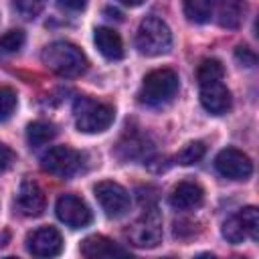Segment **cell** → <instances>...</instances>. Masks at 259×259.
Segmentation results:
<instances>
[{"instance_id": "12", "label": "cell", "mask_w": 259, "mask_h": 259, "mask_svg": "<svg viewBox=\"0 0 259 259\" xmlns=\"http://www.w3.org/2000/svg\"><path fill=\"white\" fill-rule=\"evenodd\" d=\"M231 91L227 89V85L223 81L217 83H208V85H200V105L212 113V115H223L231 109Z\"/></svg>"}, {"instance_id": "3", "label": "cell", "mask_w": 259, "mask_h": 259, "mask_svg": "<svg viewBox=\"0 0 259 259\" xmlns=\"http://www.w3.org/2000/svg\"><path fill=\"white\" fill-rule=\"evenodd\" d=\"M172 47V32L158 16H146L136 32V49L146 57H158Z\"/></svg>"}, {"instance_id": "7", "label": "cell", "mask_w": 259, "mask_h": 259, "mask_svg": "<svg viewBox=\"0 0 259 259\" xmlns=\"http://www.w3.org/2000/svg\"><path fill=\"white\" fill-rule=\"evenodd\" d=\"M93 192H95V198L101 206V210L107 214V217H121L127 212L130 208V192L113 182V180H101L93 186Z\"/></svg>"}, {"instance_id": "23", "label": "cell", "mask_w": 259, "mask_h": 259, "mask_svg": "<svg viewBox=\"0 0 259 259\" xmlns=\"http://www.w3.org/2000/svg\"><path fill=\"white\" fill-rule=\"evenodd\" d=\"M239 217L245 225V231H247V237L257 241L259 239V212L255 206H245L239 210Z\"/></svg>"}, {"instance_id": "13", "label": "cell", "mask_w": 259, "mask_h": 259, "mask_svg": "<svg viewBox=\"0 0 259 259\" xmlns=\"http://www.w3.org/2000/svg\"><path fill=\"white\" fill-rule=\"evenodd\" d=\"M204 200V190L198 182L192 180H182L174 186L172 194H170V204L176 210H192L198 208Z\"/></svg>"}, {"instance_id": "18", "label": "cell", "mask_w": 259, "mask_h": 259, "mask_svg": "<svg viewBox=\"0 0 259 259\" xmlns=\"http://www.w3.org/2000/svg\"><path fill=\"white\" fill-rule=\"evenodd\" d=\"M55 136H57V127H55L51 121L38 119V121L28 123V127H26V142H28L32 148H38V146L51 142Z\"/></svg>"}, {"instance_id": "20", "label": "cell", "mask_w": 259, "mask_h": 259, "mask_svg": "<svg viewBox=\"0 0 259 259\" xmlns=\"http://www.w3.org/2000/svg\"><path fill=\"white\" fill-rule=\"evenodd\" d=\"M221 233H223V237H225L229 243H233V245H239V243H243V241L247 239V231H245V225H243L239 212H235L233 217H229V219L223 223Z\"/></svg>"}, {"instance_id": "27", "label": "cell", "mask_w": 259, "mask_h": 259, "mask_svg": "<svg viewBox=\"0 0 259 259\" xmlns=\"http://www.w3.org/2000/svg\"><path fill=\"white\" fill-rule=\"evenodd\" d=\"M235 59H237L243 67H253V65L257 63L255 53H253L249 47H245V45H239V47L235 49Z\"/></svg>"}, {"instance_id": "2", "label": "cell", "mask_w": 259, "mask_h": 259, "mask_svg": "<svg viewBox=\"0 0 259 259\" xmlns=\"http://www.w3.org/2000/svg\"><path fill=\"white\" fill-rule=\"evenodd\" d=\"M73 115H75V125L79 132L101 134L113 123L115 109L109 103L95 101L91 97H77L73 105Z\"/></svg>"}, {"instance_id": "22", "label": "cell", "mask_w": 259, "mask_h": 259, "mask_svg": "<svg viewBox=\"0 0 259 259\" xmlns=\"http://www.w3.org/2000/svg\"><path fill=\"white\" fill-rule=\"evenodd\" d=\"M16 105H18L16 91L8 85H0V121H6L8 117H12Z\"/></svg>"}, {"instance_id": "8", "label": "cell", "mask_w": 259, "mask_h": 259, "mask_svg": "<svg viewBox=\"0 0 259 259\" xmlns=\"http://www.w3.org/2000/svg\"><path fill=\"white\" fill-rule=\"evenodd\" d=\"M214 170L229 180H247L253 174V162L245 152L225 148L214 158Z\"/></svg>"}, {"instance_id": "26", "label": "cell", "mask_w": 259, "mask_h": 259, "mask_svg": "<svg viewBox=\"0 0 259 259\" xmlns=\"http://www.w3.org/2000/svg\"><path fill=\"white\" fill-rule=\"evenodd\" d=\"M119 150L125 152L123 158H136V156H142L146 154L148 146H146V140L144 138H138V136H132L127 140V144H119Z\"/></svg>"}, {"instance_id": "11", "label": "cell", "mask_w": 259, "mask_h": 259, "mask_svg": "<svg viewBox=\"0 0 259 259\" xmlns=\"http://www.w3.org/2000/svg\"><path fill=\"white\" fill-rule=\"evenodd\" d=\"M14 206L24 217H40L47 206V196L40 184L32 178H24L14 196Z\"/></svg>"}, {"instance_id": "29", "label": "cell", "mask_w": 259, "mask_h": 259, "mask_svg": "<svg viewBox=\"0 0 259 259\" xmlns=\"http://www.w3.org/2000/svg\"><path fill=\"white\" fill-rule=\"evenodd\" d=\"M57 2L67 10H83L87 6V0H57Z\"/></svg>"}, {"instance_id": "17", "label": "cell", "mask_w": 259, "mask_h": 259, "mask_svg": "<svg viewBox=\"0 0 259 259\" xmlns=\"http://www.w3.org/2000/svg\"><path fill=\"white\" fill-rule=\"evenodd\" d=\"M184 16L194 24H204L212 18L214 0H182Z\"/></svg>"}, {"instance_id": "5", "label": "cell", "mask_w": 259, "mask_h": 259, "mask_svg": "<svg viewBox=\"0 0 259 259\" xmlns=\"http://www.w3.org/2000/svg\"><path fill=\"white\" fill-rule=\"evenodd\" d=\"M125 237L134 247H140V249L158 247L162 241V217L158 208L150 206L148 210H144V214L127 229Z\"/></svg>"}, {"instance_id": "16", "label": "cell", "mask_w": 259, "mask_h": 259, "mask_svg": "<svg viewBox=\"0 0 259 259\" xmlns=\"http://www.w3.org/2000/svg\"><path fill=\"white\" fill-rule=\"evenodd\" d=\"M247 4L243 0H221L217 10V20L223 28H239L245 20Z\"/></svg>"}, {"instance_id": "6", "label": "cell", "mask_w": 259, "mask_h": 259, "mask_svg": "<svg viewBox=\"0 0 259 259\" xmlns=\"http://www.w3.org/2000/svg\"><path fill=\"white\" fill-rule=\"evenodd\" d=\"M40 166L53 176L71 178L81 166V154L71 146H53L42 154Z\"/></svg>"}, {"instance_id": "25", "label": "cell", "mask_w": 259, "mask_h": 259, "mask_svg": "<svg viewBox=\"0 0 259 259\" xmlns=\"http://www.w3.org/2000/svg\"><path fill=\"white\" fill-rule=\"evenodd\" d=\"M45 6H47V0H14V10L26 20L36 18L45 10Z\"/></svg>"}, {"instance_id": "21", "label": "cell", "mask_w": 259, "mask_h": 259, "mask_svg": "<svg viewBox=\"0 0 259 259\" xmlns=\"http://www.w3.org/2000/svg\"><path fill=\"white\" fill-rule=\"evenodd\" d=\"M204 154H206V146H204V142L194 140V142L186 144V146L178 152L176 162H178V164H182V166H192V164L200 162V160L204 158Z\"/></svg>"}, {"instance_id": "10", "label": "cell", "mask_w": 259, "mask_h": 259, "mask_svg": "<svg viewBox=\"0 0 259 259\" xmlns=\"http://www.w3.org/2000/svg\"><path fill=\"white\" fill-rule=\"evenodd\" d=\"M26 251L34 257H57L63 251V237L55 227H38L26 235Z\"/></svg>"}, {"instance_id": "15", "label": "cell", "mask_w": 259, "mask_h": 259, "mask_svg": "<svg viewBox=\"0 0 259 259\" xmlns=\"http://www.w3.org/2000/svg\"><path fill=\"white\" fill-rule=\"evenodd\" d=\"M93 42L97 47V51L109 59V61H117L123 57V42H121V36L107 28V26H97L95 32H93Z\"/></svg>"}, {"instance_id": "28", "label": "cell", "mask_w": 259, "mask_h": 259, "mask_svg": "<svg viewBox=\"0 0 259 259\" xmlns=\"http://www.w3.org/2000/svg\"><path fill=\"white\" fill-rule=\"evenodd\" d=\"M14 160H16V154H14L6 144L0 142V172H2V170H8Z\"/></svg>"}, {"instance_id": "1", "label": "cell", "mask_w": 259, "mask_h": 259, "mask_svg": "<svg viewBox=\"0 0 259 259\" xmlns=\"http://www.w3.org/2000/svg\"><path fill=\"white\" fill-rule=\"evenodd\" d=\"M40 59L47 69H51L61 77H79L87 69L85 53L77 45L67 40H55L47 45L40 53Z\"/></svg>"}, {"instance_id": "9", "label": "cell", "mask_w": 259, "mask_h": 259, "mask_svg": "<svg viewBox=\"0 0 259 259\" xmlns=\"http://www.w3.org/2000/svg\"><path fill=\"white\" fill-rule=\"evenodd\" d=\"M55 212L59 221L71 229H83L93 221V214L87 202L75 194H61L55 202Z\"/></svg>"}, {"instance_id": "30", "label": "cell", "mask_w": 259, "mask_h": 259, "mask_svg": "<svg viewBox=\"0 0 259 259\" xmlns=\"http://www.w3.org/2000/svg\"><path fill=\"white\" fill-rule=\"evenodd\" d=\"M117 2H121V4H125V6H142L146 0H117Z\"/></svg>"}, {"instance_id": "4", "label": "cell", "mask_w": 259, "mask_h": 259, "mask_svg": "<svg viewBox=\"0 0 259 259\" xmlns=\"http://www.w3.org/2000/svg\"><path fill=\"white\" fill-rule=\"evenodd\" d=\"M178 91V75L172 69H154L150 71L140 87V101L146 105H162L170 101Z\"/></svg>"}, {"instance_id": "14", "label": "cell", "mask_w": 259, "mask_h": 259, "mask_svg": "<svg viewBox=\"0 0 259 259\" xmlns=\"http://www.w3.org/2000/svg\"><path fill=\"white\" fill-rule=\"evenodd\" d=\"M130 251L123 249L119 243L103 237V235H91L81 243V255L89 259L97 257H117V255H127Z\"/></svg>"}, {"instance_id": "19", "label": "cell", "mask_w": 259, "mask_h": 259, "mask_svg": "<svg viewBox=\"0 0 259 259\" xmlns=\"http://www.w3.org/2000/svg\"><path fill=\"white\" fill-rule=\"evenodd\" d=\"M223 77H225V67L219 59H204L196 69V79L200 85L223 81Z\"/></svg>"}, {"instance_id": "24", "label": "cell", "mask_w": 259, "mask_h": 259, "mask_svg": "<svg viewBox=\"0 0 259 259\" xmlns=\"http://www.w3.org/2000/svg\"><path fill=\"white\" fill-rule=\"evenodd\" d=\"M24 40H26L24 32L18 28H12L0 36V51L2 53H18L24 47Z\"/></svg>"}]
</instances>
